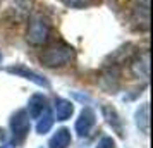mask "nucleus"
<instances>
[{"instance_id": "1", "label": "nucleus", "mask_w": 153, "mask_h": 148, "mask_svg": "<svg viewBox=\"0 0 153 148\" xmlns=\"http://www.w3.org/2000/svg\"><path fill=\"white\" fill-rule=\"evenodd\" d=\"M72 59H74V50L71 45L64 42L48 47L40 57L42 64L47 67H62L65 64H69Z\"/></svg>"}, {"instance_id": "2", "label": "nucleus", "mask_w": 153, "mask_h": 148, "mask_svg": "<svg viewBox=\"0 0 153 148\" xmlns=\"http://www.w3.org/2000/svg\"><path fill=\"white\" fill-rule=\"evenodd\" d=\"M50 36V24L43 16H33L28 26L26 38L31 45H43Z\"/></svg>"}, {"instance_id": "3", "label": "nucleus", "mask_w": 153, "mask_h": 148, "mask_svg": "<svg viewBox=\"0 0 153 148\" xmlns=\"http://www.w3.org/2000/svg\"><path fill=\"white\" fill-rule=\"evenodd\" d=\"M29 114L26 110H17L10 119V131H12V141L16 147L22 145L29 133Z\"/></svg>"}, {"instance_id": "4", "label": "nucleus", "mask_w": 153, "mask_h": 148, "mask_svg": "<svg viewBox=\"0 0 153 148\" xmlns=\"http://www.w3.org/2000/svg\"><path fill=\"white\" fill-rule=\"evenodd\" d=\"M95 122H97V115L93 112L91 107H84L83 112L79 114V119L76 120V133L77 136H88L91 133V129L95 127Z\"/></svg>"}, {"instance_id": "5", "label": "nucleus", "mask_w": 153, "mask_h": 148, "mask_svg": "<svg viewBox=\"0 0 153 148\" xmlns=\"http://www.w3.org/2000/svg\"><path fill=\"white\" fill-rule=\"evenodd\" d=\"M102 114H103L107 124L117 133L119 138H124V122H122V119H120V115L117 114V110H115L112 105L103 103V105H102Z\"/></svg>"}, {"instance_id": "6", "label": "nucleus", "mask_w": 153, "mask_h": 148, "mask_svg": "<svg viewBox=\"0 0 153 148\" xmlns=\"http://www.w3.org/2000/svg\"><path fill=\"white\" fill-rule=\"evenodd\" d=\"M7 71L10 74H16V76H21V78H24V79L33 81V83H36L38 86H48V81H47V79L42 78L40 74H36L35 71L24 67V65H14V67H9Z\"/></svg>"}, {"instance_id": "7", "label": "nucleus", "mask_w": 153, "mask_h": 148, "mask_svg": "<svg viewBox=\"0 0 153 148\" xmlns=\"http://www.w3.org/2000/svg\"><path fill=\"white\" fill-rule=\"evenodd\" d=\"M47 109H48V100L45 98L43 95L36 93V95H33V97L29 98L28 110H29V115H31V117L38 119V117H40V115L47 110Z\"/></svg>"}, {"instance_id": "8", "label": "nucleus", "mask_w": 153, "mask_h": 148, "mask_svg": "<svg viewBox=\"0 0 153 148\" xmlns=\"http://www.w3.org/2000/svg\"><path fill=\"white\" fill-rule=\"evenodd\" d=\"M131 69H132V72H134L138 78L146 79L148 78V74H150V54H148V52H143V54L132 62Z\"/></svg>"}, {"instance_id": "9", "label": "nucleus", "mask_w": 153, "mask_h": 148, "mask_svg": "<svg viewBox=\"0 0 153 148\" xmlns=\"http://www.w3.org/2000/svg\"><path fill=\"white\" fill-rule=\"evenodd\" d=\"M69 145H71V131L67 127L57 129V133L48 141V148H67Z\"/></svg>"}, {"instance_id": "10", "label": "nucleus", "mask_w": 153, "mask_h": 148, "mask_svg": "<svg viewBox=\"0 0 153 148\" xmlns=\"http://www.w3.org/2000/svg\"><path fill=\"white\" fill-rule=\"evenodd\" d=\"M74 112V105L65 98H55V115L57 120H67Z\"/></svg>"}, {"instance_id": "11", "label": "nucleus", "mask_w": 153, "mask_h": 148, "mask_svg": "<svg viewBox=\"0 0 153 148\" xmlns=\"http://www.w3.org/2000/svg\"><path fill=\"white\" fill-rule=\"evenodd\" d=\"M136 126L143 134H148V127H150V107L148 103H143L136 110Z\"/></svg>"}, {"instance_id": "12", "label": "nucleus", "mask_w": 153, "mask_h": 148, "mask_svg": "<svg viewBox=\"0 0 153 148\" xmlns=\"http://www.w3.org/2000/svg\"><path fill=\"white\" fill-rule=\"evenodd\" d=\"M52 124H53V115L50 114V109H47V110L38 117V122H36V133L38 134L48 133Z\"/></svg>"}, {"instance_id": "13", "label": "nucleus", "mask_w": 153, "mask_h": 148, "mask_svg": "<svg viewBox=\"0 0 153 148\" xmlns=\"http://www.w3.org/2000/svg\"><path fill=\"white\" fill-rule=\"evenodd\" d=\"M64 4L67 5V7H72V9H83L86 5H90L91 0H62Z\"/></svg>"}, {"instance_id": "14", "label": "nucleus", "mask_w": 153, "mask_h": 148, "mask_svg": "<svg viewBox=\"0 0 153 148\" xmlns=\"http://www.w3.org/2000/svg\"><path fill=\"white\" fill-rule=\"evenodd\" d=\"M97 148H115V143L110 136H103L102 140L98 141V147Z\"/></svg>"}, {"instance_id": "15", "label": "nucleus", "mask_w": 153, "mask_h": 148, "mask_svg": "<svg viewBox=\"0 0 153 148\" xmlns=\"http://www.w3.org/2000/svg\"><path fill=\"white\" fill-rule=\"evenodd\" d=\"M4 140V131H2V129H0V141Z\"/></svg>"}, {"instance_id": "16", "label": "nucleus", "mask_w": 153, "mask_h": 148, "mask_svg": "<svg viewBox=\"0 0 153 148\" xmlns=\"http://www.w3.org/2000/svg\"><path fill=\"white\" fill-rule=\"evenodd\" d=\"M2 148H12V145H5V147H2Z\"/></svg>"}, {"instance_id": "17", "label": "nucleus", "mask_w": 153, "mask_h": 148, "mask_svg": "<svg viewBox=\"0 0 153 148\" xmlns=\"http://www.w3.org/2000/svg\"><path fill=\"white\" fill-rule=\"evenodd\" d=\"M0 62H2V54H0Z\"/></svg>"}]
</instances>
